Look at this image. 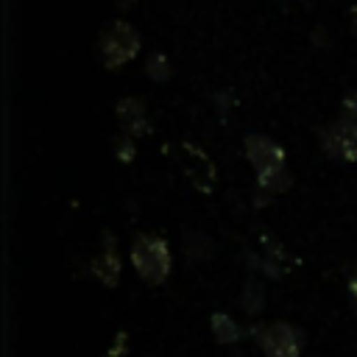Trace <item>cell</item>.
<instances>
[{
	"label": "cell",
	"mask_w": 357,
	"mask_h": 357,
	"mask_svg": "<svg viewBox=\"0 0 357 357\" xmlns=\"http://www.w3.org/2000/svg\"><path fill=\"white\" fill-rule=\"evenodd\" d=\"M251 335L265 357H298L304 349V332L287 321L257 324Z\"/></svg>",
	"instance_id": "cell-3"
},
{
	"label": "cell",
	"mask_w": 357,
	"mask_h": 357,
	"mask_svg": "<svg viewBox=\"0 0 357 357\" xmlns=\"http://www.w3.org/2000/svg\"><path fill=\"white\" fill-rule=\"evenodd\" d=\"M243 310L248 312V315H257L259 310H262V287L251 279V282H245V287H243Z\"/></svg>",
	"instance_id": "cell-9"
},
{
	"label": "cell",
	"mask_w": 357,
	"mask_h": 357,
	"mask_svg": "<svg viewBox=\"0 0 357 357\" xmlns=\"http://www.w3.org/2000/svg\"><path fill=\"white\" fill-rule=\"evenodd\" d=\"M89 271H92V276H95L103 287H114V284H117V276H120V259H117L114 237L109 240V234H106V245H103L100 257H95V259H92Z\"/></svg>",
	"instance_id": "cell-7"
},
{
	"label": "cell",
	"mask_w": 357,
	"mask_h": 357,
	"mask_svg": "<svg viewBox=\"0 0 357 357\" xmlns=\"http://www.w3.org/2000/svg\"><path fill=\"white\" fill-rule=\"evenodd\" d=\"M321 148L329 159L337 162H357V126L349 120H337L321 128Z\"/></svg>",
	"instance_id": "cell-5"
},
{
	"label": "cell",
	"mask_w": 357,
	"mask_h": 357,
	"mask_svg": "<svg viewBox=\"0 0 357 357\" xmlns=\"http://www.w3.org/2000/svg\"><path fill=\"white\" fill-rule=\"evenodd\" d=\"M245 156L254 165L259 181L284 173V148L265 134H248L245 137Z\"/></svg>",
	"instance_id": "cell-4"
},
{
	"label": "cell",
	"mask_w": 357,
	"mask_h": 357,
	"mask_svg": "<svg viewBox=\"0 0 357 357\" xmlns=\"http://www.w3.org/2000/svg\"><path fill=\"white\" fill-rule=\"evenodd\" d=\"M106 357H112V354H106Z\"/></svg>",
	"instance_id": "cell-15"
},
{
	"label": "cell",
	"mask_w": 357,
	"mask_h": 357,
	"mask_svg": "<svg viewBox=\"0 0 357 357\" xmlns=\"http://www.w3.org/2000/svg\"><path fill=\"white\" fill-rule=\"evenodd\" d=\"M139 53V33L126 20H112L98 36V56L106 70H120Z\"/></svg>",
	"instance_id": "cell-2"
},
{
	"label": "cell",
	"mask_w": 357,
	"mask_h": 357,
	"mask_svg": "<svg viewBox=\"0 0 357 357\" xmlns=\"http://www.w3.org/2000/svg\"><path fill=\"white\" fill-rule=\"evenodd\" d=\"M117 120H120L126 137H142L151 131V120H148L142 98H123L117 103Z\"/></svg>",
	"instance_id": "cell-6"
},
{
	"label": "cell",
	"mask_w": 357,
	"mask_h": 357,
	"mask_svg": "<svg viewBox=\"0 0 357 357\" xmlns=\"http://www.w3.org/2000/svg\"><path fill=\"white\" fill-rule=\"evenodd\" d=\"M148 75H151V78H156V81H167V78L173 75L170 61H167L162 53H153V56L148 59Z\"/></svg>",
	"instance_id": "cell-11"
},
{
	"label": "cell",
	"mask_w": 357,
	"mask_h": 357,
	"mask_svg": "<svg viewBox=\"0 0 357 357\" xmlns=\"http://www.w3.org/2000/svg\"><path fill=\"white\" fill-rule=\"evenodd\" d=\"M212 335H215L218 343L229 346V343H237V340L243 337V329H240V324H237L231 315L215 312V315H212Z\"/></svg>",
	"instance_id": "cell-8"
},
{
	"label": "cell",
	"mask_w": 357,
	"mask_h": 357,
	"mask_svg": "<svg viewBox=\"0 0 357 357\" xmlns=\"http://www.w3.org/2000/svg\"><path fill=\"white\" fill-rule=\"evenodd\" d=\"M340 117L343 120H349L351 126H357V89H349L346 92V98H343V103H340Z\"/></svg>",
	"instance_id": "cell-12"
},
{
	"label": "cell",
	"mask_w": 357,
	"mask_h": 357,
	"mask_svg": "<svg viewBox=\"0 0 357 357\" xmlns=\"http://www.w3.org/2000/svg\"><path fill=\"white\" fill-rule=\"evenodd\" d=\"M131 265L137 271V276L156 287L162 284L167 276H170V265H173V257H170V245L165 243V237L159 234H151V231H139L134 240H131Z\"/></svg>",
	"instance_id": "cell-1"
},
{
	"label": "cell",
	"mask_w": 357,
	"mask_h": 357,
	"mask_svg": "<svg viewBox=\"0 0 357 357\" xmlns=\"http://www.w3.org/2000/svg\"><path fill=\"white\" fill-rule=\"evenodd\" d=\"M351 31H354V36H357V6L351 8Z\"/></svg>",
	"instance_id": "cell-14"
},
{
	"label": "cell",
	"mask_w": 357,
	"mask_h": 357,
	"mask_svg": "<svg viewBox=\"0 0 357 357\" xmlns=\"http://www.w3.org/2000/svg\"><path fill=\"white\" fill-rule=\"evenodd\" d=\"M349 290H351V298L357 301V271L349 276Z\"/></svg>",
	"instance_id": "cell-13"
},
{
	"label": "cell",
	"mask_w": 357,
	"mask_h": 357,
	"mask_svg": "<svg viewBox=\"0 0 357 357\" xmlns=\"http://www.w3.org/2000/svg\"><path fill=\"white\" fill-rule=\"evenodd\" d=\"M184 251H187L190 259H209V251H212V248H209V240H206V237H201V234H190Z\"/></svg>",
	"instance_id": "cell-10"
}]
</instances>
